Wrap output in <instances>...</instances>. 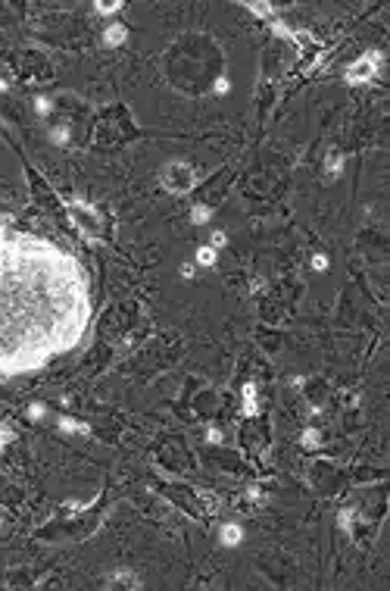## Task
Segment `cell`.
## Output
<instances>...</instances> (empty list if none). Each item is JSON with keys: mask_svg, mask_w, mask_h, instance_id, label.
Masks as SVG:
<instances>
[{"mask_svg": "<svg viewBox=\"0 0 390 591\" xmlns=\"http://www.w3.org/2000/svg\"><path fill=\"white\" fill-rule=\"evenodd\" d=\"M381 60H384V53H381V50H368L365 57H359L356 63H353V66L346 69V82H350V85H359V82L375 79V72H378Z\"/></svg>", "mask_w": 390, "mask_h": 591, "instance_id": "2", "label": "cell"}, {"mask_svg": "<svg viewBox=\"0 0 390 591\" xmlns=\"http://www.w3.org/2000/svg\"><path fill=\"white\" fill-rule=\"evenodd\" d=\"M240 538H244V532H240V526H234V523H228L225 529H222V541H225L228 547H231V544H237Z\"/></svg>", "mask_w": 390, "mask_h": 591, "instance_id": "5", "label": "cell"}, {"mask_svg": "<svg viewBox=\"0 0 390 591\" xmlns=\"http://www.w3.org/2000/svg\"><path fill=\"white\" fill-rule=\"evenodd\" d=\"M194 181H197V175H194V169L188 163H169L162 169V184L169 188L172 194H184V191H191L194 188Z\"/></svg>", "mask_w": 390, "mask_h": 591, "instance_id": "1", "label": "cell"}, {"mask_svg": "<svg viewBox=\"0 0 390 591\" xmlns=\"http://www.w3.org/2000/svg\"><path fill=\"white\" fill-rule=\"evenodd\" d=\"M225 241H228V238H225V232H215V235H212V247H222Z\"/></svg>", "mask_w": 390, "mask_h": 591, "instance_id": "12", "label": "cell"}, {"mask_svg": "<svg viewBox=\"0 0 390 591\" xmlns=\"http://www.w3.org/2000/svg\"><path fill=\"white\" fill-rule=\"evenodd\" d=\"M10 438H13V435H10V429H7V426H0V448H4Z\"/></svg>", "mask_w": 390, "mask_h": 591, "instance_id": "14", "label": "cell"}, {"mask_svg": "<svg viewBox=\"0 0 390 591\" xmlns=\"http://www.w3.org/2000/svg\"><path fill=\"white\" fill-rule=\"evenodd\" d=\"M119 7H122V4H97V10H100V13H116Z\"/></svg>", "mask_w": 390, "mask_h": 591, "instance_id": "13", "label": "cell"}, {"mask_svg": "<svg viewBox=\"0 0 390 591\" xmlns=\"http://www.w3.org/2000/svg\"><path fill=\"white\" fill-rule=\"evenodd\" d=\"M106 585H109V588H138L141 582H138V579L132 576V572H116V576L109 579Z\"/></svg>", "mask_w": 390, "mask_h": 591, "instance_id": "4", "label": "cell"}, {"mask_svg": "<svg viewBox=\"0 0 390 591\" xmlns=\"http://www.w3.org/2000/svg\"><path fill=\"white\" fill-rule=\"evenodd\" d=\"M303 445H309V448L319 445V432H306V435H303Z\"/></svg>", "mask_w": 390, "mask_h": 591, "instance_id": "11", "label": "cell"}, {"mask_svg": "<svg viewBox=\"0 0 390 591\" xmlns=\"http://www.w3.org/2000/svg\"><path fill=\"white\" fill-rule=\"evenodd\" d=\"M28 413H31V416H44V407H41V403H34V407H31Z\"/></svg>", "mask_w": 390, "mask_h": 591, "instance_id": "16", "label": "cell"}, {"mask_svg": "<svg viewBox=\"0 0 390 591\" xmlns=\"http://www.w3.org/2000/svg\"><path fill=\"white\" fill-rule=\"evenodd\" d=\"M312 266H315V269H325V266H328V260H325V256H315Z\"/></svg>", "mask_w": 390, "mask_h": 591, "instance_id": "15", "label": "cell"}, {"mask_svg": "<svg viewBox=\"0 0 390 591\" xmlns=\"http://www.w3.org/2000/svg\"><path fill=\"white\" fill-rule=\"evenodd\" d=\"M60 426H63V429H69V432H88V426H78L75 419H60Z\"/></svg>", "mask_w": 390, "mask_h": 591, "instance_id": "9", "label": "cell"}, {"mask_svg": "<svg viewBox=\"0 0 390 591\" xmlns=\"http://www.w3.org/2000/svg\"><path fill=\"white\" fill-rule=\"evenodd\" d=\"M244 410H247V413H256V388H253V385L244 388Z\"/></svg>", "mask_w": 390, "mask_h": 591, "instance_id": "7", "label": "cell"}, {"mask_svg": "<svg viewBox=\"0 0 390 591\" xmlns=\"http://www.w3.org/2000/svg\"><path fill=\"white\" fill-rule=\"evenodd\" d=\"M250 10H253L256 16H269V13H272V7H269V4H250Z\"/></svg>", "mask_w": 390, "mask_h": 591, "instance_id": "10", "label": "cell"}, {"mask_svg": "<svg viewBox=\"0 0 390 591\" xmlns=\"http://www.w3.org/2000/svg\"><path fill=\"white\" fill-rule=\"evenodd\" d=\"M197 260H200V266H212V263H215V247H209V244L200 247V250H197Z\"/></svg>", "mask_w": 390, "mask_h": 591, "instance_id": "6", "label": "cell"}, {"mask_svg": "<svg viewBox=\"0 0 390 591\" xmlns=\"http://www.w3.org/2000/svg\"><path fill=\"white\" fill-rule=\"evenodd\" d=\"M125 34H128V31H125V25H119V22H113V25H109V28H106V34H103V41H106L109 47H119V44L125 41Z\"/></svg>", "mask_w": 390, "mask_h": 591, "instance_id": "3", "label": "cell"}, {"mask_svg": "<svg viewBox=\"0 0 390 591\" xmlns=\"http://www.w3.org/2000/svg\"><path fill=\"white\" fill-rule=\"evenodd\" d=\"M191 219H194V223H206V219H209V207H203V204L194 207L191 210Z\"/></svg>", "mask_w": 390, "mask_h": 591, "instance_id": "8", "label": "cell"}]
</instances>
